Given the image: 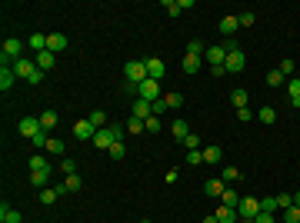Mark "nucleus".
<instances>
[{
    "label": "nucleus",
    "instance_id": "f257e3e1",
    "mask_svg": "<svg viewBox=\"0 0 300 223\" xmlns=\"http://www.w3.org/2000/svg\"><path fill=\"white\" fill-rule=\"evenodd\" d=\"M223 47H227V64H223V67H227V74H240V70L247 67V54L240 50L237 37H230V40H227Z\"/></svg>",
    "mask_w": 300,
    "mask_h": 223
},
{
    "label": "nucleus",
    "instance_id": "f03ea898",
    "mask_svg": "<svg viewBox=\"0 0 300 223\" xmlns=\"http://www.w3.org/2000/svg\"><path fill=\"white\" fill-rule=\"evenodd\" d=\"M147 77H150V74H147L144 60H130V64H123V83H127V87H140Z\"/></svg>",
    "mask_w": 300,
    "mask_h": 223
},
{
    "label": "nucleus",
    "instance_id": "7ed1b4c3",
    "mask_svg": "<svg viewBox=\"0 0 300 223\" xmlns=\"http://www.w3.org/2000/svg\"><path fill=\"white\" fill-rule=\"evenodd\" d=\"M23 47H27V44H23L20 37H7V40H3V47H0V60H3L7 67H13V64L23 57Z\"/></svg>",
    "mask_w": 300,
    "mask_h": 223
},
{
    "label": "nucleus",
    "instance_id": "20e7f679",
    "mask_svg": "<svg viewBox=\"0 0 300 223\" xmlns=\"http://www.w3.org/2000/svg\"><path fill=\"white\" fill-rule=\"evenodd\" d=\"M237 213H240V220H254L257 213H260V200H254V197H240Z\"/></svg>",
    "mask_w": 300,
    "mask_h": 223
},
{
    "label": "nucleus",
    "instance_id": "39448f33",
    "mask_svg": "<svg viewBox=\"0 0 300 223\" xmlns=\"http://www.w3.org/2000/svg\"><path fill=\"white\" fill-rule=\"evenodd\" d=\"M203 60H207L210 67H223V64H227V47H223V44L207 47V50H203Z\"/></svg>",
    "mask_w": 300,
    "mask_h": 223
},
{
    "label": "nucleus",
    "instance_id": "423d86ee",
    "mask_svg": "<svg viewBox=\"0 0 300 223\" xmlns=\"http://www.w3.org/2000/svg\"><path fill=\"white\" fill-rule=\"evenodd\" d=\"M17 130H20V137H27V140H33V137L40 134L44 127H40V117H23V120L17 123Z\"/></svg>",
    "mask_w": 300,
    "mask_h": 223
},
{
    "label": "nucleus",
    "instance_id": "0eeeda50",
    "mask_svg": "<svg viewBox=\"0 0 300 223\" xmlns=\"http://www.w3.org/2000/svg\"><path fill=\"white\" fill-rule=\"evenodd\" d=\"M74 137H77L80 144H87V140L97 137V127H94L90 120H77V123H74Z\"/></svg>",
    "mask_w": 300,
    "mask_h": 223
},
{
    "label": "nucleus",
    "instance_id": "6e6552de",
    "mask_svg": "<svg viewBox=\"0 0 300 223\" xmlns=\"http://www.w3.org/2000/svg\"><path fill=\"white\" fill-rule=\"evenodd\" d=\"M13 74H17V77H23V80H30L33 74H37V64H33L30 57H20V60L13 64Z\"/></svg>",
    "mask_w": 300,
    "mask_h": 223
},
{
    "label": "nucleus",
    "instance_id": "1a4fd4ad",
    "mask_svg": "<svg viewBox=\"0 0 300 223\" xmlns=\"http://www.w3.org/2000/svg\"><path fill=\"white\" fill-rule=\"evenodd\" d=\"M140 97H144V100H150V103L160 100V80H150V77H147L144 83H140Z\"/></svg>",
    "mask_w": 300,
    "mask_h": 223
},
{
    "label": "nucleus",
    "instance_id": "9d476101",
    "mask_svg": "<svg viewBox=\"0 0 300 223\" xmlns=\"http://www.w3.org/2000/svg\"><path fill=\"white\" fill-rule=\"evenodd\" d=\"M144 64H147V74H150V80H164V74H167V64L160 60V57H147Z\"/></svg>",
    "mask_w": 300,
    "mask_h": 223
},
{
    "label": "nucleus",
    "instance_id": "9b49d317",
    "mask_svg": "<svg viewBox=\"0 0 300 223\" xmlns=\"http://www.w3.org/2000/svg\"><path fill=\"white\" fill-rule=\"evenodd\" d=\"M47 50H50V54H64L67 50V37L64 34H47Z\"/></svg>",
    "mask_w": 300,
    "mask_h": 223
},
{
    "label": "nucleus",
    "instance_id": "f8f14e48",
    "mask_svg": "<svg viewBox=\"0 0 300 223\" xmlns=\"http://www.w3.org/2000/svg\"><path fill=\"white\" fill-rule=\"evenodd\" d=\"M133 117H140V120L154 117V103H150V100H144V97H137V103H133Z\"/></svg>",
    "mask_w": 300,
    "mask_h": 223
},
{
    "label": "nucleus",
    "instance_id": "ddd939ff",
    "mask_svg": "<svg viewBox=\"0 0 300 223\" xmlns=\"http://www.w3.org/2000/svg\"><path fill=\"white\" fill-rule=\"evenodd\" d=\"M33 64L40 70H50L57 64V54H50V50H40V54H33Z\"/></svg>",
    "mask_w": 300,
    "mask_h": 223
},
{
    "label": "nucleus",
    "instance_id": "4468645a",
    "mask_svg": "<svg viewBox=\"0 0 300 223\" xmlns=\"http://www.w3.org/2000/svg\"><path fill=\"white\" fill-rule=\"evenodd\" d=\"M223 190H227V183H223L220 177H213V180L203 183V193H207V197H223Z\"/></svg>",
    "mask_w": 300,
    "mask_h": 223
},
{
    "label": "nucleus",
    "instance_id": "2eb2a0df",
    "mask_svg": "<svg viewBox=\"0 0 300 223\" xmlns=\"http://www.w3.org/2000/svg\"><path fill=\"white\" fill-rule=\"evenodd\" d=\"M90 144H94V147H100V150H110V147H113V137H110V130H107V127H103V130H97V137H94Z\"/></svg>",
    "mask_w": 300,
    "mask_h": 223
},
{
    "label": "nucleus",
    "instance_id": "dca6fc26",
    "mask_svg": "<svg viewBox=\"0 0 300 223\" xmlns=\"http://www.w3.org/2000/svg\"><path fill=\"white\" fill-rule=\"evenodd\" d=\"M13 80H17V74H13V67H7V64H0V90H10Z\"/></svg>",
    "mask_w": 300,
    "mask_h": 223
},
{
    "label": "nucleus",
    "instance_id": "f3484780",
    "mask_svg": "<svg viewBox=\"0 0 300 223\" xmlns=\"http://www.w3.org/2000/svg\"><path fill=\"white\" fill-rule=\"evenodd\" d=\"M200 64H203V57H197V54H187V57H184V74H187V77H194V74L200 70Z\"/></svg>",
    "mask_w": 300,
    "mask_h": 223
},
{
    "label": "nucleus",
    "instance_id": "a211bd4d",
    "mask_svg": "<svg viewBox=\"0 0 300 223\" xmlns=\"http://www.w3.org/2000/svg\"><path fill=\"white\" fill-rule=\"evenodd\" d=\"M47 180H50V167H44V170H30V183L37 190H44L47 187Z\"/></svg>",
    "mask_w": 300,
    "mask_h": 223
},
{
    "label": "nucleus",
    "instance_id": "6ab92c4d",
    "mask_svg": "<svg viewBox=\"0 0 300 223\" xmlns=\"http://www.w3.org/2000/svg\"><path fill=\"white\" fill-rule=\"evenodd\" d=\"M237 27H240V23H237V17H220V34L227 37V40L237 34Z\"/></svg>",
    "mask_w": 300,
    "mask_h": 223
},
{
    "label": "nucleus",
    "instance_id": "aec40b11",
    "mask_svg": "<svg viewBox=\"0 0 300 223\" xmlns=\"http://www.w3.org/2000/svg\"><path fill=\"white\" fill-rule=\"evenodd\" d=\"M0 220L3 223H20V210H13L7 203H0Z\"/></svg>",
    "mask_w": 300,
    "mask_h": 223
},
{
    "label": "nucleus",
    "instance_id": "412c9836",
    "mask_svg": "<svg viewBox=\"0 0 300 223\" xmlns=\"http://www.w3.org/2000/svg\"><path fill=\"white\" fill-rule=\"evenodd\" d=\"M57 120H60V117H57V110H44V113H40V127H44L47 134L57 127Z\"/></svg>",
    "mask_w": 300,
    "mask_h": 223
},
{
    "label": "nucleus",
    "instance_id": "4be33fe9",
    "mask_svg": "<svg viewBox=\"0 0 300 223\" xmlns=\"http://www.w3.org/2000/svg\"><path fill=\"white\" fill-rule=\"evenodd\" d=\"M217 220L220 223H233V220H240V213H237V207H220V210H217Z\"/></svg>",
    "mask_w": 300,
    "mask_h": 223
},
{
    "label": "nucleus",
    "instance_id": "5701e85b",
    "mask_svg": "<svg viewBox=\"0 0 300 223\" xmlns=\"http://www.w3.org/2000/svg\"><path fill=\"white\" fill-rule=\"evenodd\" d=\"M164 103H167V110H177L180 103H184V93H177V90H167V93H164Z\"/></svg>",
    "mask_w": 300,
    "mask_h": 223
},
{
    "label": "nucleus",
    "instance_id": "b1692460",
    "mask_svg": "<svg viewBox=\"0 0 300 223\" xmlns=\"http://www.w3.org/2000/svg\"><path fill=\"white\" fill-rule=\"evenodd\" d=\"M64 150H67V144L60 140V137H50V140H47V153H54V156H64Z\"/></svg>",
    "mask_w": 300,
    "mask_h": 223
},
{
    "label": "nucleus",
    "instance_id": "393cba45",
    "mask_svg": "<svg viewBox=\"0 0 300 223\" xmlns=\"http://www.w3.org/2000/svg\"><path fill=\"white\" fill-rule=\"evenodd\" d=\"M27 47H30L33 54H40V50H47V34H33L30 40H27Z\"/></svg>",
    "mask_w": 300,
    "mask_h": 223
},
{
    "label": "nucleus",
    "instance_id": "a878e982",
    "mask_svg": "<svg viewBox=\"0 0 300 223\" xmlns=\"http://www.w3.org/2000/svg\"><path fill=\"white\" fill-rule=\"evenodd\" d=\"M57 197H60V190H57V187H44V190H40V203H44V207H50Z\"/></svg>",
    "mask_w": 300,
    "mask_h": 223
},
{
    "label": "nucleus",
    "instance_id": "bb28decb",
    "mask_svg": "<svg viewBox=\"0 0 300 223\" xmlns=\"http://www.w3.org/2000/svg\"><path fill=\"white\" fill-rule=\"evenodd\" d=\"M87 120L94 123L97 130H103V127H110V123H107V113H103V110H94V113H90V117H87Z\"/></svg>",
    "mask_w": 300,
    "mask_h": 223
},
{
    "label": "nucleus",
    "instance_id": "cd10ccee",
    "mask_svg": "<svg viewBox=\"0 0 300 223\" xmlns=\"http://www.w3.org/2000/svg\"><path fill=\"white\" fill-rule=\"evenodd\" d=\"M203 163H220V147H203Z\"/></svg>",
    "mask_w": 300,
    "mask_h": 223
},
{
    "label": "nucleus",
    "instance_id": "c85d7f7f",
    "mask_svg": "<svg viewBox=\"0 0 300 223\" xmlns=\"http://www.w3.org/2000/svg\"><path fill=\"white\" fill-rule=\"evenodd\" d=\"M267 83H270V87H287V77H284L280 70H270V74H267Z\"/></svg>",
    "mask_w": 300,
    "mask_h": 223
},
{
    "label": "nucleus",
    "instance_id": "c756f323",
    "mask_svg": "<svg viewBox=\"0 0 300 223\" xmlns=\"http://www.w3.org/2000/svg\"><path fill=\"white\" fill-rule=\"evenodd\" d=\"M220 200H223V207H237V203H240V193L227 187V190H223V197H220Z\"/></svg>",
    "mask_w": 300,
    "mask_h": 223
},
{
    "label": "nucleus",
    "instance_id": "7c9ffc66",
    "mask_svg": "<svg viewBox=\"0 0 300 223\" xmlns=\"http://www.w3.org/2000/svg\"><path fill=\"white\" fill-rule=\"evenodd\" d=\"M230 103L237 107V110H244V107H247V90H233V93H230Z\"/></svg>",
    "mask_w": 300,
    "mask_h": 223
},
{
    "label": "nucleus",
    "instance_id": "2f4dec72",
    "mask_svg": "<svg viewBox=\"0 0 300 223\" xmlns=\"http://www.w3.org/2000/svg\"><path fill=\"white\" fill-rule=\"evenodd\" d=\"M164 10L170 13V17H180V13H184V3H180V0H164Z\"/></svg>",
    "mask_w": 300,
    "mask_h": 223
},
{
    "label": "nucleus",
    "instance_id": "473e14b6",
    "mask_svg": "<svg viewBox=\"0 0 300 223\" xmlns=\"http://www.w3.org/2000/svg\"><path fill=\"white\" fill-rule=\"evenodd\" d=\"M80 187H84V183H80V177H77V173H70V177L64 180V190H67V193H77Z\"/></svg>",
    "mask_w": 300,
    "mask_h": 223
},
{
    "label": "nucleus",
    "instance_id": "72a5a7b5",
    "mask_svg": "<svg viewBox=\"0 0 300 223\" xmlns=\"http://www.w3.org/2000/svg\"><path fill=\"white\" fill-rule=\"evenodd\" d=\"M187 134H190V123L187 120H174V137H177V140H184Z\"/></svg>",
    "mask_w": 300,
    "mask_h": 223
},
{
    "label": "nucleus",
    "instance_id": "f704fd0d",
    "mask_svg": "<svg viewBox=\"0 0 300 223\" xmlns=\"http://www.w3.org/2000/svg\"><path fill=\"white\" fill-rule=\"evenodd\" d=\"M220 180H223V183H233V180H240V170H237V167H223L220 170Z\"/></svg>",
    "mask_w": 300,
    "mask_h": 223
},
{
    "label": "nucleus",
    "instance_id": "c9c22d12",
    "mask_svg": "<svg viewBox=\"0 0 300 223\" xmlns=\"http://www.w3.org/2000/svg\"><path fill=\"white\" fill-rule=\"evenodd\" d=\"M123 127H127V134H140V130H144V120H140V117H130Z\"/></svg>",
    "mask_w": 300,
    "mask_h": 223
},
{
    "label": "nucleus",
    "instance_id": "e433bc0d",
    "mask_svg": "<svg viewBox=\"0 0 300 223\" xmlns=\"http://www.w3.org/2000/svg\"><path fill=\"white\" fill-rule=\"evenodd\" d=\"M284 223H300V207H287L284 210Z\"/></svg>",
    "mask_w": 300,
    "mask_h": 223
},
{
    "label": "nucleus",
    "instance_id": "4c0bfd02",
    "mask_svg": "<svg viewBox=\"0 0 300 223\" xmlns=\"http://www.w3.org/2000/svg\"><path fill=\"white\" fill-rule=\"evenodd\" d=\"M257 120H260V123H274V120H277V113H274V107H264V110L257 113Z\"/></svg>",
    "mask_w": 300,
    "mask_h": 223
},
{
    "label": "nucleus",
    "instance_id": "58836bf2",
    "mask_svg": "<svg viewBox=\"0 0 300 223\" xmlns=\"http://www.w3.org/2000/svg\"><path fill=\"white\" fill-rule=\"evenodd\" d=\"M144 130H147V134H160V117H147Z\"/></svg>",
    "mask_w": 300,
    "mask_h": 223
},
{
    "label": "nucleus",
    "instance_id": "ea45409f",
    "mask_svg": "<svg viewBox=\"0 0 300 223\" xmlns=\"http://www.w3.org/2000/svg\"><path fill=\"white\" fill-rule=\"evenodd\" d=\"M187 163L190 167H200L203 163V150H187Z\"/></svg>",
    "mask_w": 300,
    "mask_h": 223
},
{
    "label": "nucleus",
    "instance_id": "a19ab883",
    "mask_svg": "<svg viewBox=\"0 0 300 223\" xmlns=\"http://www.w3.org/2000/svg\"><path fill=\"white\" fill-rule=\"evenodd\" d=\"M294 207V193H277V210H287Z\"/></svg>",
    "mask_w": 300,
    "mask_h": 223
},
{
    "label": "nucleus",
    "instance_id": "79ce46f5",
    "mask_svg": "<svg viewBox=\"0 0 300 223\" xmlns=\"http://www.w3.org/2000/svg\"><path fill=\"white\" fill-rule=\"evenodd\" d=\"M60 173H67V177H70V173H77V163H74L70 156H64V160H60Z\"/></svg>",
    "mask_w": 300,
    "mask_h": 223
},
{
    "label": "nucleus",
    "instance_id": "37998d69",
    "mask_svg": "<svg viewBox=\"0 0 300 223\" xmlns=\"http://www.w3.org/2000/svg\"><path fill=\"white\" fill-rule=\"evenodd\" d=\"M260 210L274 213V210H277V197H264V200H260Z\"/></svg>",
    "mask_w": 300,
    "mask_h": 223
},
{
    "label": "nucleus",
    "instance_id": "c03bdc74",
    "mask_svg": "<svg viewBox=\"0 0 300 223\" xmlns=\"http://www.w3.org/2000/svg\"><path fill=\"white\" fill-rule=\"evenodd\" d=\"M44 167H50V163H47V156L33 153V156H30V170H44Z\"/></svg>",
    "mask_w": 300,
    "mask_h": 223
},
{
    "label": "nucleus",
    "instance_id": "a18cd8bd",
    "mask_svg": "<svg viewBox=\"0 0 300 223\" xmlns=\"http://www.w3.org/2000/svg\"><path fill=\"white\" fill-rule=\"evenodd\" d=\"M107 153H110L113 160H123V156H127V147H123V144H113L110 150H107Z\"/></svg>",
    "mask_w": 300,
    "mask_h": 223
},
{
    "label": "nucleus",
    "instance_id": "49530a36",
    "mask_svg": "<svg viewBox=\"0 0 300 223\" xmlns=\"http://www.w3.org/2000/svg\"><path fill=\"white\" fill-rule=\"evenodd\" d=\"M184 147H187V150H200V137L197 134H187V137H184Z\"/></svg>",
    "mask_w": 300,
    "mask_h": 223
},
{
    "label": "nucleus",
    "instance_id": "de8ad7c7",
    "mask_svg": "<svg viewBox=\"0 0 300 223\" xmlns=\"http://www.w3.org/2000/svg\"><path fill=\"white\" fill-rule=\"evenodd\" d=\"M254 20H257V17H254L250 10H244L240 17H237V23H240V27H254Z\"/></svg>",
    "mask_w": 300,
    "mask_h": 223
},
{
    "label": "nucleus",
    "instance_id": "09e8293b",
    "mask_svg": "<svg viewBox=\"0 0 300 223\" xmlns=\"http://www.w3.org/2000/svg\"><path fill=\"white\" fill-rule=\"evenodd\" d=\"M203 50H207V47L200 44V40H190V44H187V54H197V57H203Z\"/></svg>",
    "mask_w": 300,
    "mask_h": 223
},
{
    "label": "nucleus",
    "instance_id": "8fccbe9b",
    "mask_svg": "<svg viewBox=\"0 0 300 223\" xmlns=\"http://www.w3.org/2000/svg\"><path fill=\"white\" fill-rule=\"evenodd\" d=\"M280 74H284V77H290V74H294V60H290V57H287V60H280Z\"/></svg>",
    "mask_w": 300,
    "mask_h": 223
},
{
    "label": "nucleus",
    "instance_id": "3c124183",
    "mask_svg": "<svg viewBox=\"0 0 300 223\" xmlns=\"http://www.w3.org/2000/svg\"><path fill=\"white\" fill-rule=\"evenodd\" d=\"M287 90H290V100L300 97V80H287Z\"/></svg>",
    "mask_w": 300,
    "mask_h": 223
},
{
    "label": "nucleus",
    "instance_id": "603ef678",
    "mask_svg": "<svg viewBox=\"0 0 300 223\" xmlns=\"http://www.w3.org/2000/svg\"><path fill=\"white\" fill-rule=\"evenodd\" d=\"M254 117H257V113H250V107H244V110H237V120H254Z\"/></svg>",
    "mask_w": 300,
    "mask_h": 223
},
{
    "label": "nucleus",
    "instance_id": "864d4df0",
    "mask_svg": "<svg viewBox=\"0 0 300 223\" xmlns=\"http://www.w3.org/2000/svg\"><path fill=\"white\" fill-rule=\"evenodd\" d=\"M160 113H167V103H164V97H160V100H154V117H160Z\"/></svg>",
    "mask_w": 300,
    "mask_h": 223
},
{
    "label": "nucleus",
    "instance_id": "5fc2aeb1",
    "mask_svg": "<svg viewBox=\"0 0 300 223\" xmlns=\"http://www.w3.org/2000/svg\"><path fill=\"white\" fill-rule=\"evenodd\" d=\"M254 220H257V223H274V213H264V210H260Z\"/></svg>",
    "mask_w": 300,
    "mask_h": 223
},
{
    "label": "nucleus",
    "instance_id": "6e6d98bb",
    "mask_svg": "<svg viewBox=\"0 0 300 223\" xmlns=\"http://www.w3.org/2000/svg\"><path fill=\"white\" fill-rule=\"evenodd\" d=\"M203 223H220V220H217V213H210V217H203Z\"/></svg>",
    "mask_w": 300,
    "mask_h": 223
},
{
    "label": "nucleus",
    "instance_id": "4d7b16f0",
    "mask_svg": "<svg viewBox=\"0 0 300 223\" xmlns=\"http://www.w3.org/2000/svg\"><path fill=\"white\" fill-rule=\"evenodd\" d=\"M294 207H300V193H294Z\"/></svg>",
    "mask_w": 300,
    "mask_h": 223
},
{
    "label": "nucleus",
    "instance_id": "13d9d810",
    "mask_svg": "<svg viewBox=\"0 0 300 223\" xmlns=\"http://www.w3.org/2000/svg\"><path fill=\"white\" fill-rule=\"evenodd\" d=\"M290 103H294V107H300V97H294V100H290Z\"/></svg>",
    "mask_w": 300,
    "mask_h": 223
},
{
    "label": "nucleus",
    "instance_id": "bf43d9fd",
    "mask_svg": "<svg viewBox=\"0 0 300 223\" xmlns=\"http://www.w3.org/2000/svg\"><path fill=\"white\" fill-rule=\"evenodd\" d=\"M240 223H257V220H240Z\"/></svg>",
    "mask_w": 300,
    "mask_h": 223
},
{
    "label": "nucleus",
    "instance_id": "052dcab7",
    "mask_svg": "<svg viewBox=\"0 0 300 223\" xmlns=\"http://www.w3.org/2000/svg\"><path fill=\"white\" fill-rule=\"evenodd\" d=\"M140 223H147V220H140Z\"/></svg>",
    "mask_w": 300,
    "mask_h": 223
},
{
    "label": "nucleus",
    "instance_id": "680f3d73",
    "mask_svg": "<svg viewBox=\"0 0 300 223\" xmlns=\"http://www.w3.org/2000/svg\"><path fill=\"white\" fill-rule=\"evenodd\" d=\"M0 223H3V220H0Z\"/></svg>",
    "mask_w": 300,
    "mask_h": 223
}]
</instances>
